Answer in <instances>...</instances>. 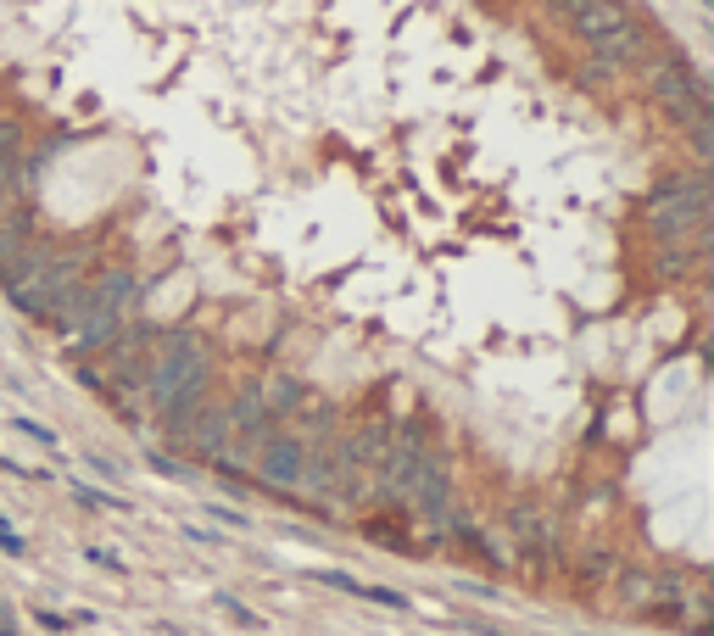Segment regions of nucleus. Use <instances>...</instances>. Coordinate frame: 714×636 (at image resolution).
<instances>
[{"label":"nucleus","mask_w":714,"mask_h":636,"mask_svg":"<svg viewBox=\"0 0 714 636\" xmlns=\"http://www.w3.org/2000/svg\"><path fill=\"white\" fill-rule=\"evenodd\" d=\"M134 302H140V279L129 268H107V274H89V285L78 290V302L51 324L73 358H89L101 352L118 329H129L134 319Z\"/></svg>","instance_id":"nucleus-1"},{"label":"nucleus","mask_w":714,"mask_h":636,"mask_svg":"<svg viewBox=\"0 0 714 636\" xmlns=\"http://www.w3.org/2000/svg\"><path fill=\"white\" fill-rule=\"evenodd\" d=\"M213 385V352L196 329H157L152 335V369H146V397L157 413H184L207 397Z\"/></svg>","instance_id":"nucleus-2"},{"label":"nucleus","mask_w":714,"mask_h":636,"mask_svg":"<svg viewBox=\"0 0 714 636\" xmlns=\"http://www.w3.org/2000/svg\"><path fill=\"white\" fill-rule=\"evenodd\" d=\"M89 274H95V252H89V247L51 252V263H45L23 290H12V302H17L34 324H57V319L78 302V290L89 285Z\"/></svg>","instance_id":"nucleus-3"},{"label":"nucleus","mask_w":714,"mask_h":636,"mask_svg":"<svg viewBox=\"0 0 714 636\" xmlns=\"http://www.w3.org/2000/svg\"><path fill=\"white\" fill-rule=\"evenodd\" d=\"M152 324H129V329H118L101 352H95V369H78L84 374V385H95V391H107V397H118V403H129L134 391H146V369H152Z\"/></svg>","instance_id":"nucleus-4"},{"label":"nucleus","mask_w":714,"mask_h":636,"mask_svg":"<svg viewBox=\"0 0 714 636\" xmlns=\"http://www.w3.org/2000/svg\"><path fill=\"white\" fill-rule=\"evenodd\" d=\"M703 213H709L703 179H670L642 202V218L653 224V235L670 240V247H687V252L703 240Z\"/></svg>","instance_id":"nucleus-5"},{"label":"nucleus","mask_w":714,"mask_h":636,"mask_svg":"<svg viewBox=\"0 0 714 636\" xmlns=\"http://www.w3.org/2000/svg\"><path fill=\"white\" fill-rule=\"evenodd\" d=\"M168 435L190 453V458H202V464H213V469H223V458H229V442H234V424H229V403H196V408H184V413H173L168 419Z\"/></svg>","instance_id":"nucleus-6"},{"label":"nucleus","mask_w":714,"mask_h":636,"mask_svg":"<svg viewBox=\"0 0 714 636\" xmlns=\"http://www.w3.org/2000/svg\"><path fill=\"white\" fill-rule=\"evenodd\" d=\"M642 68H648L653 101L670 112L676 123H698V118H709V101H703V89H698V79H692L687 62H676V57H653V51H648Z\"/></svg>","instance_id":"nucleus-7"},{"label":"nucleus","mask_w":714,"mask_h":636,"mask_svg":"<svg viewBox=\"0 0 714 636\" xmlns=\"http://www.w3.org/2000/svg\"><path fill=\"white\" fill-rule=\"evenodd\" d=\"M302 453H307V447L274 419V424L257 435V442H252L246 469H252V480L274 485V492H297V480H302Z\"/></svg>","instance_id":"nucleus-8"},{"label":"nucleus","mask_w":714,"mask_h":636,"mask_svg":"<svg viewBox=\"0 0 714 636\" xmlns=\"http://www.w3.org/2000/svg\"><path fill=\"white\" fill-rule=\"evenodd\" d=\"M553 7L569 17V28H576L586 45H597L603 34H614L620 23H631V0H553Z\"/></svg>","instance_id":"nucleus-9"},{"label":"nucleus","mask_w":714,"mask_h":636,"mask_svg":"<svg viewBox=\"0 0 714 636\" xmlns=\"http://www.w3.org/2000/svg\"><path fill=\"white\" fill-rule=\"evenodd\" d=\"M23 190H28V157H23V129H17V123H0V213L23 207Z\"/></svg>","instance_id":"nucleus-10"},{"label":"nucleus","mask_w":714,"mask_h":636,"mask_svg":"<svg viewBox=\"0 0 714 636\" xmlns=\"http://www.w3.org/2000/svg\"><path fill=\"white\" fill-rule=\"evenodd\" d=\"M297 492H307V497H336V435L302 453V480H297Z\"/></svg>","instance_id":"nucleus-11"},{"label":"nucleus","mask_w":714,"mask_h":636,"mask_svg":"<svg viewBox=\"0 0 714 636\" xmlns=\"http://www.w3.org/2000/svg\"><path fill=\"white\" fill-rule=\"evenodd\" d=\"M614 603H620L626 614H653V603H658V575H648V569H620L614 575Z\"/></svg>","instance_id":"nucleus-12"},{"label":"nucleus","mask_w":714,"mask_h":636,"mask_svg":"<svg viewBox=\"0 0 714 636\" xmlns=\"http://www.w3.org/2000/svg\"><path fill=\"white\" fill-rule=\"evenodd\" d=\"M252 385H257V397L268 403V413H274V419H279V413H291V408H297V403L307 397V391H302V385H297L291 374H279V369H268V374H257Z\"/></svg>","instance_id":"nucleus-13"},{"label":"nucleus","mask_w":714,"mask_h":636,"mask_svg":"<svg viewBox=\"0 0 714 636\" xmlns=\"http://www.w3.org/2000/svg\"><path fill=\"white\" fill-rule=\"evenodd\" d=\"M12 430H17V435H28V442H39L45 453H57V430H45V424H34V419H23V413L12 419Z\"/></svg>","instance_id":"nucleus-14"},{"label":"nucleus","mask_w":714,"mask_h":636,"mask_svg":"<svg viewBox=\"0 0 714 636\" xmlns=\"http://www.w3.org/2000/svg\"><path fill=\"white\" fill-rule=\"evenodd\" d=\"M313 580L318 586H336V592H352V598H358V586H363L358 575H341V569H313Z\"/></svg>","instance_id":"nucleus-15"},{"label":"nucleus","mask_w":714,"mask_h":636,"mask_svg":"<svg viewBox=\"0 0 714 636\" xmlns=\"http://www.w3.org/2000/svg\"><path fill=\"white\" fill-rule=\"evenodd\" d=\"M358 598L386 603V609H408V598H402V592H391V586H358Z\"/></svg>","instance_id":"nucleus-16"},{"label":"nucleus","mask_w":714,"mask_h":636,"mask_svg":"<svg viewBox=\"0 0 714 636\" xmlns=\"http://www.w3.org/2000/svg\"><path fill=\"white\" fill-rule=\"evenodd\" d=\"M513 525H519V536H547V530H542V514H531V503L513 508Z\"/></svg>","instance_id":"nucleus-17"},{"label":"nucleus","mask_w":714,"mask_h":636,"mask_svg":"<svg viewBox=\"0 0 714 636\" xmlns=\"http://www.w3.org/2000/svg\"><path fill=\"white\" fill-rule=\"evenodd\" d=\"M218 603H223V609H229V614H234V620H241V625H252V631H257V625H263V620H257V614H252V609H246V603H241V598H229V592H223V598H218Z\"/></svg>","instance_id":"nucleus-18"},{"label":"nucleus","mask_w":714,"mask_h":636,"mask_svg":"<svg viewBox=\"0 0 714 636\" xmlns=\"http://www.w3.org/2000/svg\"><path fill=\"white\" fill-rule=\"evenodd\" d=\"M84 553H89V559H95V564H107V569H123V559H112V553H107V548H84Z\"/></svg>","instance_id":"nucleus-19"},{"label":"nucleus","mask_w":714,"mask_h":636,"mask_svg":"<svg viewBox=\"0 0 714 636\" xmlns=\"http://www.w3.org/2000/svg\"><path fill=\"white\" fill-rule=\"evenodd\" d=\"M39 625H45V631H68V620H62V614H51V609H39Z\"/></svg>","instance_id":"nucleus-20"},{"label":"nucleus","mask_w":714,"mask_h":636,"mask_svg":"<svg viewBox=\"0 0 714 636\" xmlns=\"http://www.w3.org/2000/svg\"><path fill=\"white\" fill-rule=\"evenodd\" d=\"M0 636H17V631H12V614H7V609H0Z\"/></svg>","instance_id":"nucleus-21"}]
</instances>
